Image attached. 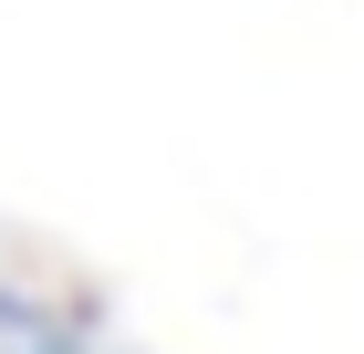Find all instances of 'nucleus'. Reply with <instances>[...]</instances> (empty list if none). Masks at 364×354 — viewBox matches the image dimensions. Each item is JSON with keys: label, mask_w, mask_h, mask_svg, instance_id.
Segmentation results:
<instances>
[{"label": "nucleus", "mask_w": 364, "mask_h": 354, "mask_svg": "<svg viewBox=\"0 0 364 354\" xmlns=\"http://www.w3.org/2000/svg\"><path fill=\"white\" fill-rule=\"evenodd\" d=\"M0 354H84V333L63 323L53 302H31V292L0 281Z\"/></svg>", "instance_id": "f257e3e1"}]
</instances>
